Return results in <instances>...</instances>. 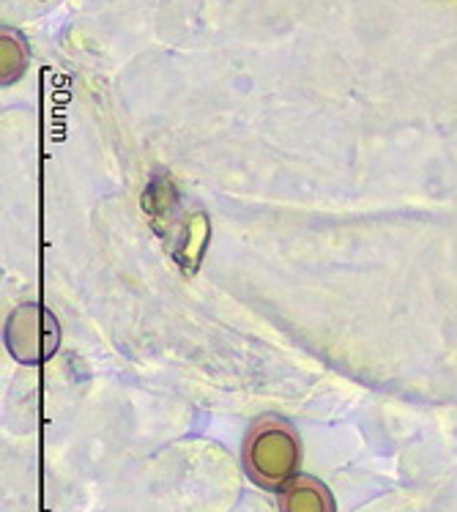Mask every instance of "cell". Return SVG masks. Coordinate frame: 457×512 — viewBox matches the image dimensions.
Listing matches in <instances>:
<instances>
[{"mask_svg": "<svg viewBox=\"0 0 457 512\" xmlns=\"http://www.w3.org/2000/svg\"><path fill=\"white\" fill-rule=\"evenodd\" d=\"M208 241V220L203 214H192V220L187 222V239H184V247L176 252V258L181 261L184 269L195 272L200 263V255H203V247Z\"/></svg>", "mask_w": 457, "mask_h": 512, "instance_id": "cell-4", "label": "cell"}, {"mask_svg": "<svg viewBox=\"0 0 457 512\" xmlns=\"http://www.w3.org/2000/svg\"><path fill=\"white\" fill-rule=\"evenodd\" d=\"M302 447L296 430L285 419H258L244 441V469L266 491H282L299 474Z\"/></svg>", "mask_w": 457, "mask_h": 512, "instance_id": "cell-1", "label": "cell"}, {"mask_svg": "<svg viewBox=\"0 0 457 512\" xmlns=\"http://www.w3.org/2000/svg\"><path fill=\"white\" fill-rule=\"evenodd\" d=\"M6 340H9L11 354L25 365H33L58 348V324L42 307L22 304L9 318Z\"/></svg>", "mask_w": 457, "mask_h": 512, "instance_id": "cell-2", "label": "cell"}, {"mask_svg": "<svg viewBox=\"0 0 457 512\" xmlns=\"http://www.w3.org/2000/svg\"><path fill=\"white\" fill-rule=\"evenodd\" d=\"M282 512H337L332 491L315 477L299 474L280 491Z\"/></svg>", "mask_w": 457, "mask_h": 512, "instance_id": "cell-3", "label": "cell"}]
</instances>
